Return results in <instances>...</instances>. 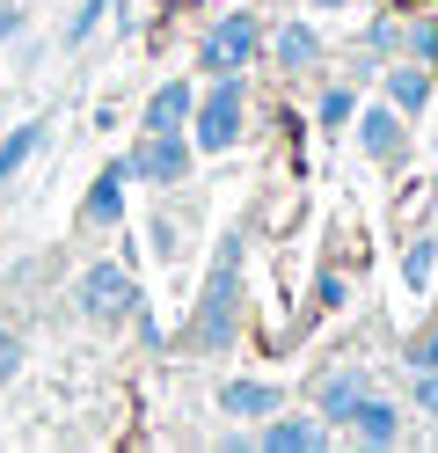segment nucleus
<instances>
[{
  "label": "nucleus",
  "mask_w": 438,
  "mask_h": 453,
  "mask_svg": "<svg viewBox=\"0 0 438 453\" xmlns=\"http://www.w3.org/2000/svg\"><path fill=\"white\" fill-rule=\"evenodd\" d=\"M197 351L204 358H227L234 336H242V234H227L212 249V271H204V293H197Z\"/></svg>",
  "instance_id": "obj_1"
},
{
  "label": "nucleus",
  "mask_w": 438,
  "mask_h": 453,
  "mask_svg": "<svg viewBox=\"0 0 438 453\" xmlns=\"http://www.w3.org/2000/svg\"><path fill=\"white\" fill-rule=\"evenodd\" d=\"M242 118H249V88H242V73H212V88L197 96V110H190V125H183V132H190V147H197V154H227L234 139L249 132Z\"/></svg>",
  "instance_id": "obj_2"
},
{
  "label": "nucleus",
  "mask_w": 438,
  "mask_h": 453,
  "mask_svg": "<svg viewBox=\"0 0 438 453\" xmlns=\"http://www.w3.org/2000/svg\"><path fill=\"white\" fill-rule=\"evenodd\" d=\"M73 307H81V322L117 329V322H132L139 286H132V271H125V264H88V271L73 278Z\"/></svg>",
  "instance_id": "obj_3"
},
{
  "label": "nucleus",
  "mask_w": 438,
  "mask_h": 453,
  "mask_svg": "<svg viewBox=\"0 0 438 453\" xmlns=\"http://www.w3.org/2000/svg\"><path fill=\"white\" fill-rule=\"evenodd\" d=\"M256 51H263V22H256L249 8H227L212 30H204L197 66H204V73H249V66H256Z\"/></svg>",
  "instance_id": "obj_4"
},
{
  "label": "nucleus",
  "mask_w": 438,
  "mask_h": 453,
  "mask_svg": "<svg viewBox=\"0 0 438 453\" xmlns=\"http://www.w3.org/2000/svg\"><path fill=\"white\" fill-rule=\"evenodd\" d=\"M125 168H132V183L175 190V183H190V168H197V147H190V132H146L139 147L125 154Z\"/></svg>",
  "instance_id": "obj_5"
},
{
  "label": "nucleus",
  "mask_w": 438,
  "mask_h": 453,
  "mask_svg": "<svg viewBox=\"0 0 438 453\" xmlns=\"http://www.w3.org/2000/svg\"><path fill=\"white\" fill-rule=\"evenodd\" d=\"M358 147H365V161L395 168V161L409 154V118H402L395 103H373V110H358Z\"/></svg>",
  "instance_id": "obj_6"
},
{
  "label": "nucleus",
  "mask_w": 438,
  "mask_h": 453,
  "mask_svg": "<svg viewBox=\"0 0 438 453\" xmlns=\"http://www.w3.org/2000/svg\"><path fill=\"white\" fill-rule=\"evenodd\" d=\"M256 446L263 453H321V446H329V424H321V417H263L256 424Z\"/></svg>",
  "instance_id": "obj_7"
},
{
  "label": "nucleus",
  "mask_w": 438,
  "mask_h": 453,
  "mask_svg": "<svg viewBox=\"0 0 438 453\" xmlns=\"http://www.w3.org/2000/svg\"><path fill=\"white\" fill-rule=\"evenodd\" d=\"M343 432L358 439V446H402V410H395V403H380V395L365 388V395H358V410L343 417Z\"/></svg>",
  "instance_id": "obj_8"
},
{
  "label": "nucleus",
  "mask_w": 438,
  "mask_h": 453,
  "mask_svg": "<svg viewBox=\"0 0 438 453\" xmlns=\"http://www.w3.org/2000/svg\"><path fill=\"white\" fill-rule=\"evenodd\" d=\"M190 110H197V88H190V81H161V88L146 96V110H139V132H183Z\"/></svg>",
  "instance_id": "obj_9"
},
{
  "label": "nucleus",
  "mask_w": 438,
  "mask_h": 453,
  "mask_svg": "<svg viewBox=\"0 0 438 453\" xmlns=\"http://www.w3.org/2000/svg\"><path fill=\"white\" fill-rule=\"evenodd\" d=\"M271 66L292 73V81L314 73V66H321V30H314V22H285V30L271 37Z\"/></svg>",
  "instance_id": "obj_10"
},
{
  "label": "nucleus",
  "mask_w": 438,
  "mask_h": 453,
  "mask_svg": "<svg viewBox=\"0 0 438 453\" xmlns=\"http://www.w3.org/2000/svg\"><path fill=\"white\" fill-rule=\"evenodd\" d=\"M125 183H132L125 161L103 168V176L88 183V197H81V219H88V226H117V219H125Z\"/></svg>",
  "instance_id": "obj_11"
},
{
  "label": "nucleus",
  "mask_w": 438,
  "mask_h": 453,
  "mask_svg": "<svg viewBox=\"0 0 438 453\" xmlns=\"http://www.w3.org/2000/svg\"><path fill=\"white\" fill-rule=\"evenodd\" d=\"M358 395H365V373H358V365H336V373L314 388V417L321 424H343L350 410H358Z\"/></svg>",
  "instance_id": "obj_12"
},
{
  "label": "nucleus",
  "mask_w": 438,
  "mask_h": 453,
  "mask_svg": "<svg viewBox=\"0 0 438 453\" xmlns=\"http://www.w3.org/2000/svg\"><path fill=\"white\" fill-rule=\"evenodd\" d=\"M219 410H227V417H256V424H263V417L278 410V388H271V380H227V388H219Z\"/></svg>",
  "instance_id": "obj_13"
},
{
  "label": "nucleus",
  "mask_w": 438,
  "mask_h": 453,
  "mask_svg": "<svg viewBox=\"0 0 438 453\" xmlns=\"http://www.w3.org/2000/svg\"><path fill=\"white\" fill-rule=\"evenodd\" d=\"M388 103L402 110V118H417V110L431 103V66H417V59H409V66H388Z\"/></svg>",
  "instance_id": "obj_14"
},
{
  "label": "nucleus",
  "mask_w": 438,
  "mask_h": 453,
  "mask_svg": "<svg viewBox=\"0 0 438 453\" xmlns=\"http://www.w3.org/2000/svg\"><path fill=\"white\" fill-rule=\"evenodd\" d=\"M37 147H44V118H29V125H15L8 139H0V190L29 168V154H37Z\"/></svg>",
  "instance_id": "obj_15"
},
{
  "label": "nucleus",
  "mask_w": 438,
  "mask_h": 453,
  "mask_svg": "<svg viewBox=\"0 0 438 453\" xmlns=\"http://www.w3.org/2000/svg\"><path fill=\"white\" fill-rule=\"evenodd\" d=\"M431 271H438V242L417 234V242L402 249V286H409V293H424V286H431Z\"/></svg>",
  "instance_id": "obj_16"
},
{
  "label": "nucleus",
  "mask_w": 438,
  "mask_h": 453,
  "mask_svg": "<svg viewBox=\"0 0 438 453\" xmlns=\"http://www.w3.org/2000/svg\"><path fill=\"white\" fill-rule=\"evenodd\" d=\"M402 59H417V66L438 73V15H417V22L402 30Z\"/></svg>",
  "instance_id": "obj_17"
},
{
  "label": "nucleus",
  "mask_w": 438,
  "mask_h": 453,
  "mask_svg": "<svg viewBox=\"0 0 438 453\" xmlns=\"http://www.w3.org/2000/svg\"><path fill=\"white\" fill-rule=\"evenodd\" d=\"M314 118H321V132H336V125H350V118H358V96H350V81L321 88V110H314Z\"/></svg>",
  "instance_id": "obj_18"
},
{
  "label": "nucleus",
  "mask_w": 438,
  "mask_h": 453,
  "mask_svg": "<svg viewBox=\"0 0 438 453\" xmlns=\"http://www.w3.org/2000/svg\"><path fill=\"white\" fill-rule=\"evenodd\" d=\"M103 15H110V0H81V15L66 22V44H88V37L103 30Z\"/></svg>",
  "instance_id": "obj_19"
},
{
  "label": "nucleus",
  "mask_w": 438,
  "mask_h": 453,
  "mask_svg": "<svg viewBox=\"0 0 438 453\" xmlns=\"http://www.w3.org/2000/svg\"><path fill=\"white\" fill-rule=\"evenodd\" d=\"M365 51H388V59H395V51H402V22L373 15V22H365Z\"/></svg>",
  "instance_id": "obj_20"
},
{
  "label": "nucleus",
  "mask_w": 438,
  "mask_h": 453,
  "mask_svg": "<svg viewBox=\"0 0 438 453\" xmlns=\"http://www.w3.org/2000/svg\"><path fill=\"white\" fill-rule=\"evenodd\" d=\"M15 373H22V336L8 329V315H0V388H8Z\"/></svg>",
  "instance_id": "obj_21"
},
{
  "label": "nucleus",
  "mask_w": 438,
  "mask_h": 453,
  "mask_svg": "<svg viewBox=\"0 0 438 453\" xmlns=\"http://www.w3.org/2000/svg\"><path fill=\"white\" fill-rule=\"evenodd\" d=\"M409 403L424 417H438V365H417V388H409Z\"/></svg>",
  "instance_id": "obj_22"
},
{
  "label": "nucleus",
  "mask_w": 438,
  "mask_h": 453,
  "mask_svg": "<svg viewBox=\"0 0 438 453\" xmlns=\"http://www.w3.org/2000/svg\"><path fill=\"white\" fill-rule=\"evenodd\" d=\"M22 30H29V8L22 0H0V44H22Z\"/></svg>",
  "instance_id": "obj_23"
},
{
  "label": "nucleus",
  "mask_w": 438,
  "mask_h": 453,
  "mask_svg": "<svg viewBox=\"0 0 438 453\" xmlns=\"http://www.w3.org/2000/svg\"><path fill=\"white\" fill-rule=\"evenodd\" d=\"M402 358H409V373H417V365H438V322H431V329H424V336H417V344H409Z\"/></svg>",
  "instance_id": "obj_24"
},
{
  "label": "nucleus",
  "mask_w": 438,
  "mask_h": 453,
  "mask_svg": "<svg viewBox=\"0 0 438 453\" xmlns=\"http://www.w3.org/2000/svg\"><path fill=\"white\" fill-rule=\"evenodd\" d=\"M146 242H154V257H175V249H183V242H175V219H154V226H146Z\"/></svg>",
  "instance_id": "obj_25"
},
{
  "label": "nucleus",
  "mask_w": 438,
  "mask_h": 453,
  "mask_svg": "<svg viewBox=\"0 0 438 453\" xmlns=\"http://www.w3.org/2000/svg\"><path fill=\"white\" fill-rule=\"evenodd\" d=\"M343 293H350V286H343V271H321V286H314V300H321V307H343Z\"/></svg>",
  "instance_id": "obj_26"
},
{
  "label": "nucleus",
  "mask_w": 438,
  "mask_h": 453,
  "mask_svg": "<svg viewBox=\"0 0 438 453\" xmlns=\"http://www.w3.org/2000/svg\"><path fill=\"white\" fill-rule=\"evenodd\" d=\"M307 8H343V0H307Z\"/></svg>",
  "instance_id": "obj_27"
}]
</instances>
